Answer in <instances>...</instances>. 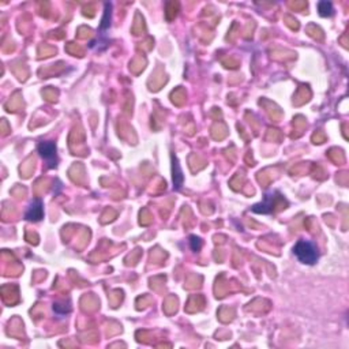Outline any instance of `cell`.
I'll use <instances>...</instances> for the list:
<instances>
[{
	"mask_svg": "<svg viewBox=\"0 0 349 349\" xmlns=\"http://www.w3.org/2000/svg\"><path fill=\"white\" fill-rule=\"evenodd\" d=\"M294 252L296 255V258L306 264H314L318 258H320V252H318V247L315 243L310 242V240H299L294 247Z\"/></svg>",
	"mask_w": 349,
	"mask_h": 349,
	"instance_id": "cell-1",
	"label": "cell"
},
{
	"mask_svg": "<svg viewBox=\"0 0 349 349\" xmlns=\"http://www.w3.org/2000/svg\"><path fill=\"white\" fill-rule=\"evenodd\" d=\"M38 153L46 161L50 168H55L58 165V157H56V145L54 142H41L38 145Z\"/></svg>",
	"mask_w": 349,
	"mask_h": 349,
	"instance_id": "cell-2",
	"label": "cell"
},
{
	"mask_svg": "<svg viewBox=\"0 0 349 349\" xmlns=\"http://www.w3.org/2000/svg\"><path fill=\"white\" fill-rule=\"evenodd\" d=\"M276 200H277V196H273V194H268L260 204H254L251 210H252L254 213H258V214H268V213H272L273 209H274Z\"/></svg>",
	"mask_w": 349,
	"mask_h": 349,
	"instance_id": "cell-3",
	"label": "cell"
},
{
	"mask_svg": "<svg viewBox=\"0 0 349 349\" xmlns=\"http://www.w3.org/2000/svg\"><path fill=\"white\" fill-rule=\"evenodd\" d=\"M44 216V204L41 200H34L30 204L29 209L26 212V220L29 221H40Z\"/></svg>",
	"mask_w": 349,
	"mask_h": 349,
	"instance_id": "cell-4",
	"label": "cell"
},
{
	"mask_svg": "<svg viewBox=\"0 0 349 349\" xmlns=\"http://www.w3.org/2000/svg\"><path fill=\"white\" fill-rule=\"evenodd\" d=\"M174 184L176 190H179L183 184V172L180 170V165L176 157H174Z\"/></svg>",
	"mask_w": 349,
	"mask_h": 349,
	"instance_id": "cell-5",
	"label": "cell"
},
{
	"mask_svg": "<svg viewBox=\"0 0 349 349\" xmlns=\"http://www.w3.org/2000/svg\"><path fill=\"white\" fill-rule=\"evenodd\" d=\"M318 11L322 16H332L333 15V6L329 2H320L318 3Z\"/></svg>",
	"mask_w": 349,
	"mask_h": 349,
	"instance_id": "cell-6",
	"label": "cell"
},
{
	"mask_svg": "<svg viewBox=\"0 0 349 349\" xmlns=\"http://www.w3.org/2000/svg\"><path fill=\"white\" fill-rule=\"evenodd\" d=\"M190 244H191V248L194 251H200V247H202V240L196 236H191L190 238Z\"/></svg>",
	"mask_w": 349,
	"mask_h": 349,
	"instance_id": "cell-7",
	"label": "cell"
}]
</instances>
